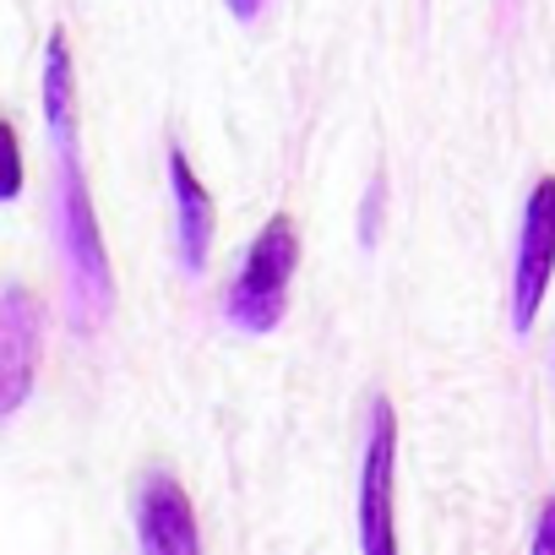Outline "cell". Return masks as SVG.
Returning a JSON list of instances; mask_svg holds the SVG:
<instances>
[{"instance_id": "3957f363", "label": "cell", "mask_w": 555, "mask_h": 555, "mask_svg": "<svg viewBox=\"0 0 555 555\" xmlns=\"http://www.w3.org/2000/svg\"><path fill=\"white\" fill-rule=\"evenodd\" d=\"M392 468H398V414L387 398L371 403V430H365V468H360V550L365 555H392L398 528H392Z\"/></svg>"}, {"instance_id": "8fae6325", "label": "cell", "mask_w": 555, "mask_h": 555, "mask_svg": "<svg viewBox=\"0 0 555 555\" xmlns=\"http://www.w3.org/2000/svg\"><path fill=\"white\" fill-rule=\"evenodd\" d=\"M376 218H382V180H376L371 196H365V245L376 240Z\"/></svg>"}, {"instance_id": "8992f818", "label": "cell", "mask_w": 555, "mask_h": 555, "mask_svg": "<svg viewBox=\"0 0 555 555\" xmlns=\"http://www.w3.org/2000/svg\"><path fill=\"white\" fill-rule=\"evenodd\" d=\"M137 539L142 550L153 555H196V517H191V501L180 490L175 474H147L142 479V495H137Z\"/></svg>"}, {"instance_id": "5b68a950", "label": "cell", "mask_w": 555, "mask_h": 555, "mask_svg": "<svg viewBox=\"0 0 555 555\" xmlns=\"http://www.w3.org/2000/svg\"><path fill=\"white\" fill-rule=\"evenodd\" d=\"M44 354V311L23 284H7L0 295V414H17L34 392V371Z\"/></svg>"}, {"instance_id": "7a4b0ae2", "label": "cell", "mask_w": 555, "mask_h": 555, "mask_svg": "<svg viewBox=\"0 0 555 555\" xmlns=\"http://www.w3.org/2000/svg\"><path fill=\"white\" fill-rule=\"evenodd\" d=\"M295 267H300V229H295L289 212H278L250 240L245 267H240L234 284H229V300H223L229 327H240V333H272L278 322H284Z\"/></svg>"}, {"instance_id": "7c38bea8", "label": "cell", "mask_w": 555, "mask_h": 555, "mask_svg": "<svg viewBox=\"0 0 555 555\" xmlns=\"http://www.w3.org/2000/svg\"><path fill=\"white\" fill-rule=\"evenodd\" d=\"M261 7H267V0H229V12H234L240 23H250V17H261Z\"/></svg>"}, {"instance_id": "30bf717a", "label": "cell", "mask_w": 555, "mask_h": 555, "mask_svg": "<svg viewBox=\"0 0 555 555\" xmlns=\"http://www.w3.org/2000/svg\"><path fill=\"white\" fill-rule=\"evenodd\" d=\"M533 555H555V495L539 506V522H533Z\"/></svg>"}, {"instance_id": "277c9868", "label": "cell", "mask_w": 555, "mask_h": 555, "mask_svg": "<svg viewBox=\"0 0 555 555\" xmlns=\"http://www.w3.org/2000/svg\"><path fill=\"white\" fill-rule=\"evenodd\" d=\"M555 278V180L544 175L522 207V234H517V261H512V327L528 333L544 289Z\"/></svg>"}, {"instance_id": "52a82bcc", "label": "cell", "mask_w": 555, "mask_h": 555, "mask_svg": "<svg viewBox=\"0 0 555 555\" xmlns=\"http://www.w3.org/2000/svg\"><path fill=\"white\" fill-rule=\"evenodd\" d=\"M169 191H175V256L185 272H202L212 250V229H218V202L175 142H169Z\"/></svg>"}, {"instance_id": "ba28073f", "label": "cell", "mask_w": 555, "mask_h": 555, "mask_svg": "<svg viewBox=\"0 0 555 555\" xmlns=\"http://www.w3.org/2000/svg\"><path fill=\"white\" fill-rule=\"evenodd\" d=\"M44 126L55 153H77V72H72V44L55 28L44 44Z\"/></svg>"}, {"instance_id": "9c48e42d", "label": "cell", "mask_w": 555, "mask_h": 555, "mask_svg": "<svg viewBox=\"0 0 555 555\" xmlns=\"http://www.w3.org/2000/svg\"><path fill=\"white\" fill-rule=\"evenodd\" d=\"M23 196V147H17V126H7V202Z\"/></svg>"}, {"instance_id": "6da1fadb", "label": "cell", "mask_w": 555, "mask_h": 555, "mask_svg": "<svg viewBox=\"0 0 555 555\" xmlns=\"http://www.w3.org/2000/svg\"><path fill=\"white\" fill-rule=\"evenodd\" d=\"M61 250H66V278H72V322L77 333H93L115 306V272L99 240V212H93L77 153H61Z\"/></svg>"}]
</instances>
